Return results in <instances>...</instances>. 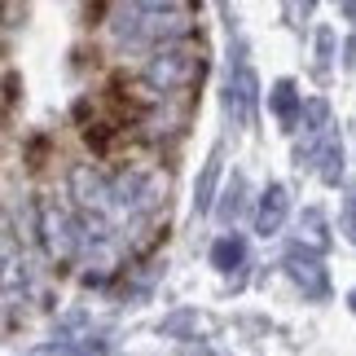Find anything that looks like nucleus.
<instances>
[{
  "label": "nucleus",
  "mask_w": 356,
  "mask_h": 356,
  "mask_svg": "<svg viewBox=\"0 0 356 356\" xmlns=\"http://www.w3.org/2000/svg\"><path fill=\"white\" fill-rule=\"evenodd\" d=\"M198 79H202V44L189 35L163 40L145 66V88L154 92H189Z\"/></svg>",
  "instance_id": "1"
},
{
  "label": "nucleus",
  "mask_w": 356,
  "mask_h": 356,
  "mask_svg": "<svg viewBox=\"0 0 356 356\" xmlns=\"http://www.w3.org/2000/svg\"><path fill=\"white\" fill-rule=\"evenodd\" d=\"M273 111H277V119L286 123V128H295L299 115H304V106H299V92H295L291 79H282V84L273 88Z\"/></svg>",
  "instance_id": "6"
},
{
  "label": "nucleus",
  "mask_w": 356,
  "mask_h": 356,
  "mask_svg": "<svg viewBox=\"0 0 356 356\" xmlns=\"http://www.w3.org/2000/svg\"><path fill=\"white\" fill-rule=\"evenodd\" d=\"M286 207H291V198H286V189L282 185H273L264 202H259V216H255V229L259 234H277L282 220H286Z\"/></svg>",
  "instance_id": "4"
},
{
  "label": "nucleus",
  "mask_w": 356,
  "mask_h": 356,
  "mask_svg": "<svg viewBox=\"0 0 356 356\" xmlns=\"http://www.w3.org/2000/svg\"><path fill=\"white\" fill-rule=\"evenodd\" d=\"M291 273H295V282L299 286H308V295L317 299V295H325V273H321V264L312 255H291Z\"/></svg>",
  "instance_id": "5"
},
{
  "label": "nucleus",
  "mask_w": 356,
  "mask_h": 356,
  "mask_svg": "<svg viewBox=\"0 0 356 356\" xmlns=\"http://www.w3.org/2000/svg\"><path fill=\"white\" fill-rule=\"evenodd\" d=\"M40 238H44L49 255L58 259V264H71L79 255V246H84L79 220L66 207H58V202H44V207H40Z\"/></svg>",
  "instance_id": "2"
},
{
  "label": "nucleus",
  "mask_w": 356,
  "mask_h": 356,
  "mask_svg": "<svg viewBox=\"0 0 356 356\" xmlns=\"http://www.w3.org/2000/svg\"><path fill=\"white\" fill-rule=\"evenodd\" d=\"M348 234L356 242V189H352V198H348Z\"/></svg>",
  "instance_id": "8"
},
{
  "label": "nucleus",
  "mask_w": 356,
  "mask_h": 356,
  "mask_svg": "<svg viewBox=\"0 0 356 356\" xmlns=\"http://www.w3.org/2000/svg\"><path fill=\"white\" fill-rule=\"evenodd\" d=\"M211 259H216V268H238L242 259H246L242 238H220V242H216V251H211Z\"/></svg>",
  "instance_id": "7"
},
{
  "label": "nucleus",
  "mask_w": 356,
  "mask_h": 356,
  "mask_svg": "<svg viewBox=\"0 0 356 356\" xmlns=\"http://www.w3.org/2000/svg\"><path fill=\"white\" fill-rule=\"evenodd\" d=\"M339 5H343V9H348V13H352V9H356V0H339Z\"/></svg>",
  "instance_id": "9"
},
{
  "label": "nucleus",
  "mask_w": 356,
  "mask_h": 356,
  "mask_svg": "<svg viewBox=\"0 0 356 356\" xmlns=\"http://www.w3.org/2000/svg\"><path fill=\"white\" fill-rule=\"evenodd\" d=\"M229 111H234L238 123H251V111H255V75L251 66H238L229 75Z\"/></svg>",
  "instance_id": "3"
},
{
  "label": "nucleus",
  "mask_w": 356,
  "mask_h": 356,
  "mask_svg": "<svg viewBox=\"0 0 356 356\" xmlns=\"http://www.w3.org/2000/svg\"><path fill=\"white\" fill-rule=\"evenodd\" d=\"M352 308H356V295H352Z\"/></svg>",
  "instance_id": "10"
}]
</instances>
